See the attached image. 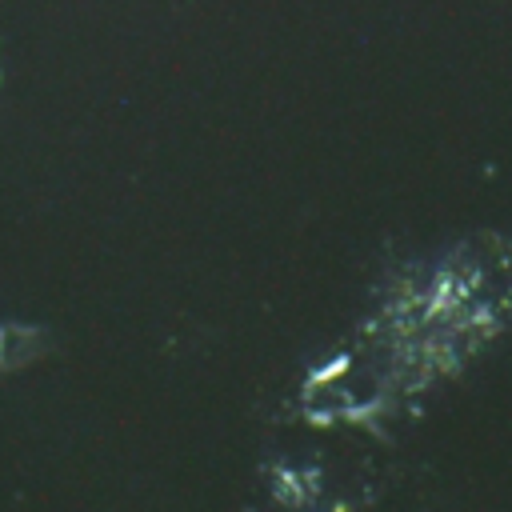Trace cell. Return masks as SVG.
I'll use <instances>...</instances> for the list:
<instances>
[]
</instances>
